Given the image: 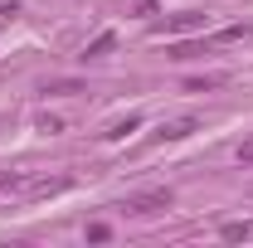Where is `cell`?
Segmentation results:
<instances>
[{
    "instance_id": "6da1fadb",
    "label": "cell",
    "mask_w": 253,
    "mask_h": 248,
    "mask_svg": "<svg viewBox=\"0 0 253 248\" xmlns=\"http://www.w3.org/2000/svg\"><path fill=\"white\" fill-rule=\"evenodd\" d=\"M170 190H141V195H131L126 200V209H136V214H161V209H170Z\"/></svg>"
},
{
    "instance_id": "7a4b0ae2",
    "label": "cell",
    "mask_w": 253,
    "mask_h": 248,
    "mask_svg": "<svg viewBox=\"0 0 253 248\" xmlns=\"http://www.w3.org/2000/svg\"><path fill=\"white\" fill-rule=\"evenodd\" d=\"M190 30H205V15L200 10H180L170 20H156V34H190Z\"/></svg>"
},
{
    "instance_id": "3957f363",
    "label": "cell",
    "mask_w": 253,
    "mask_h": 248,
    "mask_svg": "<svg viewBox=\"0 0 253 248\" xmlns=\"http://www.w3.org/2000/svg\"><path fill=\"white\" fill-rule=\"evenodd\" d=\"M190 131H200V122H195V117H175V122L161 126V136H166V141H185Z\"/></svg>"
},
{
    "instance_id": "277c9868",
    "label": "cell",
    "mask_w": 253,
    "mask_h": 248,
    "mask_svg": "<svg viewBox=\"0 0 253 248\" xmlns=\"http://www.w3.org/2000/svg\"><path fill=\"white\" fill-rule=\"evenodd\" d=\"M112 44H117V34H97L93 44H88V49H83V59H102V54H107V49H112Z\"/></svg>"
},
{
    "instance_id": "5b68a950",
    "label": "cell",
    "mask_w": 253,
    "mask_h": 248,
    "mask_svg": "<svg viewBox=\"0 0 253 248\" xmlns=\"http://www.w3.org/2000/svg\"><path fill=\"white\" fill-rule=\"evenodd\" d=\"M195 54H205V44H190V39H185V44H175V49H170V59H175V63L195 59Z\"/></svg>"
},
{
    "instance_id": "8992f818",
    "label": "cell",
    "mask_w": 253,
    "mask_h": 248,
    "mask_svg": "<svg viewBox=\"0 0 253 248\" xmlns=\"http://www.w3.org/2000/svg\"><path fill=\"white\" fill-rule=\"evenodd\" d=\"M219 234L229 239V244H239V239H249V234H253V224H224Z\"/></svg>"
},
{
    "instance_id": "52a82bcc",
    "label": "cell",
    "mask_w": 253,
    "mask_h": 248,
    "mask_svg": "<svg viewBox=\"0 0 253 248\" xmlns=\"http://www.w3.org/2000/svg\"><path fill=\"white\" fill-rule=\"evenodd\" d=\"M136 122H141V117H126V122H112V126H107V136L117 141V136H126V131H136Z\"/></svg>"
},
{
    "instance_id": "ba28073f",
    "label": "cell",
    "mask_w": 253,
    "mask_h": 248,
    "mask_svg": "<svg viewBox=\"0 0 253 248\" xmlns=\"http://www.w3.org/2000/svg\"><path fill=\"white\" fill-rule=\"evenodd\" d=\"M219 83H224V78H195V83H185V88H190V93H210V88H219Z\"/></svg>"
},
{
    "instance_id": "9c48e42d",
    "label": "cell",
    "mask_w": 253,
    "mask_h": 248,
    "mask_svg": "<svg viewBox=\"0 0 253 248\" xmlns=\"http://www.w3.org/2000/svg\"><path fill=\"white\" fill-rule=\"evenodd\" d=\"M88 239H93V244H107V239H112V229H107V224H88Z\"/></svg>"
},
{
    "instance_id": "30bf717a",
    "label": "cell",
    "mask_w": 253,
    "mask_h": 248,
    "mask_svg": "<svg viewBox=\"0 0 253 248\" xmlns=\"http://www.w3.org/2000/svg\"><path fill=\"white\" fill-rule=\"evenodd\" d=\"M239 165H249V170H253V136L244 141V146H239Z\"/></svg>"
}]
</instances>
